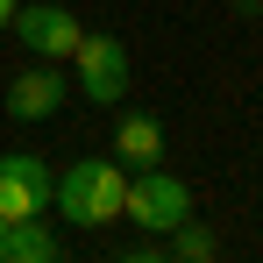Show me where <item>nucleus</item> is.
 <instances>
[{"instance_id": "6", "label": "nucleus", "mask_w": 263, "mask_h": 263, "mask_svg": "<svg viewBox=\"0 0 263 263\" xmlns=\"http://www.w3.org/2000/svg\"><path fill=\"white\" fill-rule=\"evenodd\" d=\"M64 100H71V79L36 57V64L7 86V114H14V121H50V114H64Z\"/></svg>"}, {"instance_id": "5", "label": "nucleus", "mask_w": 263, "mask_h": 263, "mask_svg": "<svg viewBox=\"0 0 263 263\" xmlns=\"http://www.w3.org/2000/svg\"><path fill=\"white\" fill-rule=\"evenodd\" d=\"M14 36H22V50L29 57H43V64H57V57H71V43L86 36L79 29V14L71 7H57V0H36V7H14V22H7Z\"/></svg>"}, {"instance_id": "1", "label": "nucleus", "mask_w": 263, "mask_h": 263, "mask_svg": "<svg viewBox=\"0 0 263 263\" xmlns=\"http://www.w3.org/2000/svg\"><path fill=\"white\" fill-rule=\"evenodd\" d=\"M121 192H128V164L121 157H86L50 185V206L71 228H107V220H121Z\"/></svg>"}, {"instance_id": "8", "label": "nucleus", "mask_w": 263, "mask_h": 263, "mask_svg": "<svg viewBox=\"0 0 263 263\" xmlns=\"http://www.w3.org/2000/svg\"><path fill=\"white\" fill-rule=\"evenodd\" d=\"M50 256H57V235L43 228V214L14 220V228L0 235V263H50Z\"/></svg>"}, {"instance_id": "2", "label": "nucleus", "mask_w": 263, "mask_h": 263, "mask_svg": "<svg viewBox=\"0 0 263 263\" xmlns=\"http://www.w3.org/2000/svg\"><path fill=\"white\" fill-rule=\"evenodd\" d=\"M121 220H135L142 235H171L178 220H192V185H185V178H171L164 164H149V171H128Z\"/></svg>"}, {"instance_id": "4", "label": "nucleus", "mask_w": 263, "mask_h": 263, "mask_svg": "<svg viewBox=\"0 0 263 263\" xmlns=\"http://www.w3.org/2000/svg\"><path fill=\"white\" fill-rule=\"evenodd\" d=\"M50 164L43 157H29V149H7L0 157V220L14 228V220H36V214H50Z\"/></svg>"}, {"instance_id": "10", "label": "nucleus", "mask_w": 263, "mask_h": 263, "mask_svg": "<svg viewBox=\"0 0 263 263\" xmlns=\"http://www.w3.org/2000/svg\"><path fill=\"white\" fill-rule=\"evenodd\" d=\"M14 7H22V0H0V29H7V22H14Z\"/></svg>"}, {"instance_id": "7", "label": "nucleus", "mask_w": 263, "mask_h": 263, "mask_svg": "<svg viewBox=\"0 0 263 263\" xmlns=\"http://www.w3.org/2000/svg\"><path fill=\"white\" fill-rule=\"evenodd\" d=\"M114 157L128 164V171H149V164H164V121L157 114H121V128H114Z\"/></svg>"}, {"instance_id": "3", "label": "nucleus", "mask_w": 263, "mask_h": 263, "mask_svg": "<svg viewBox=\"0 0 263 263\" xmlns=\"http://www.w3.org/2000/svg\"><path fill=\"white\" fill-rule=\"evenodd\" d=\"M71 64H79V92H86L92 107H114V100L128 92V43L107 36V29L79 36V43H71Z\"/></svg>"}, {"instance_id": "11", "label": "nucleus", "mask_w": 263, "mask_h": 263, "mask_svg": "<svg viewBox=\"0 0 263 263\" xmlns=\"http://www.w3.org/2000/svg\"><path fill=\"white\" fill-rule=\"evenodd\" d=\"M0 235H7V220H0Z\"/></svg>"}, {"instance_id": "9", "label": "nucleus", "mask_w": 263, "mask_h": 263, "mask_svg": "<svg viewBox=\"0 0 263 263\" xmlns=\"http://www.w3.org/2000/svg\"><path fill=\"white\" fill-rule=\"evenodd\" d=\"M171 256L206 263V256H214V228H199V220H178V228H171Z\"/></svg>"}]
</instances>
